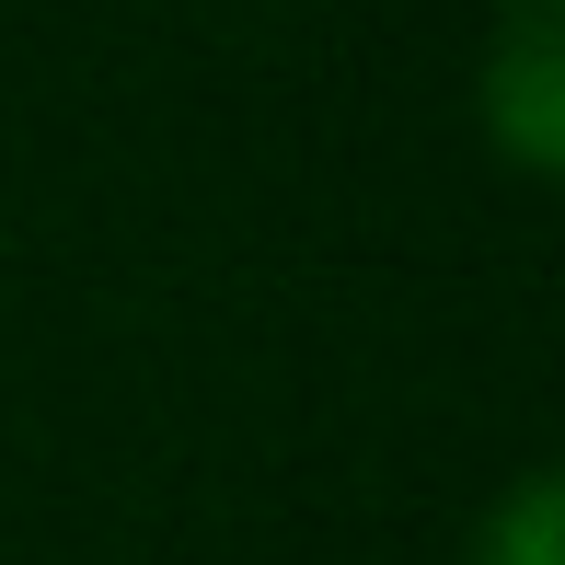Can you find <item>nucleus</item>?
Listing matches in <instances>:
<instances>
[{
	"instance_id": "obj_1",
	"label": "nucleus",
	"mask_w": 565,
	"mask_h": 565,
	"mask_svg": "<svg viewBox=\"0 0 565 565\" xmlns=\"http://www.w3.org/2000/svg\"><path fill=\"white\" fill-rule=\"evenodd\" d=\"M473 116H484V139L520 173L565 162V23H554V0H520V12H508V35L484 46V70H473Z\"/></svg>"
},
{
	"instance_id": "obj_2",
	"label": "nucleus",
	"mask_w": 565,
	"mask_h": 565,
	"mask_svg": "<svg viewBox=\"0 0 565 565\" xmlns=\"http://www.w3.org/2000/svg\"><path fill=\"white\" fill-rule=\"evenodd\" d=\"M473 565H565V484L554 473H520L497 497V520L473 531Z\"/></svg>"
}]
</instances>
